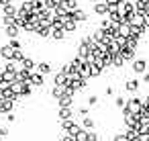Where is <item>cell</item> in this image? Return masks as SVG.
I'll return each instance as SVG.
<instances>
[{
	"label": "cell",
	"instance_id": "obj_39",
	"mask_svg": "<svg viewBox=\"0 0 149 141\" xmlns=\"http://www.w3.org/2000/svg\"><path fill=\"white\" fill-rule=\"evenodd\" d=\"M141 82H143V84H149V72H147V70L141 74Z\"/></svg>",
	"mask_w": 149,
	"mask_h": 141
},
{
	"label": "cell",
	"instance_id": "obj_32",
	"mask_svg": "<svg viewBox=\"0 0 149 141\" xmlns=\"http://www.w3.org/2000/svg\"><path fill=\"white\" fill-rule=\"evenodd\" d=\"M19 8H23V10H27V13H33V0H25Z\"/></svg>",
	"mask_w": 149,
	"mask_h": 141
},
{
	"label": "cell",
	"instance_id": "obj_31",
	"mask_svg": "<svg viewBox=\"0 0 149 141\" xmlns=\"http://www.w3.org/2000/svg\"><path fill=\"white\" fill-rule=\"evenodd\" d=\"M86 137H88V129H80L78 133H76V141H86Z\"/></svg>",
	"mask_w": 149,
	"mask_h": 141
},
{
	"label": "cell",
	"instance_id": "obj_16",
	"mask_svg": "<svg viewBox=\"0 0 149 141\" xmlns=\"http://www.w3.org/2000/svg\"><path fill=\"white\" fill-rule=\"evenodd\" d=\"M10 110H15V100L13 98H4L2 100V108H0V114H6Z\"/></svg>",
	"mask_w": 149,
	"mask_h": 141
},
{
	"label": "cell",
	"instance_id": "obj_21",
	"mask_svg": "<svg viewBox=\"0 0 149 141\" xmlns=\"http://www.w3.org/2000/svg\"><path fill=\"white\" fill-rule=\"evenodd\" d=\"M63 92H65V84H53L51 86V96L53 98H59Z\"/></svg>",
	"mask_w": 149,
	"mask_h": 141
},
{
	"label": "cell",
	"instance_id": "obj_41",
	"mask_svg": "<svg viewBox=\"0 0 149 141\" xmlns=\"http://www.w3.org/2000/svg\"><path fill=\"white\" fill-rule=\"evenodd\" d=\"M106 96H114V88H112V86L106 88Z\"/></svg>",
	"mask_w": 149,
	"mask_h": 141
},
{
	"label": "cell",
	"instance_id": "obj_26",
	"mask_svg": "<svg viewBox=\"0 0 149 141\" xmlns=\"http://www.w3.org/2000/svg\"><path fill=\"white\" fill-rule=\"evenodd\" d=\"M53 84H65V86H68V76L61 74V72L53 74Z\"/></svg>",
	"mask_w": 149,
	"mask_h": 141
},
{
	"label": "cell",
	"instance_id": "obj_28",
	"mask_svg": "<svg viewBox=\"0 0 149 141\" xmlns=\"http://www.w3.org/2000/svg\"><path fill=\"white\" fill-rule=\"evenodd\" d=\"M133 4H135V13H145L147 0H133Z\"/></svg>",
	"mask_w": 149,
	"mask_h": 141
},
{
	"label": "cell",
	"instance_id": "obj_23",
	"mask_svg": "<svg viewBox=\"0 0 149 141\" xmlns=\"http://www.w3.org/2000/svg\"><path fill=\"white\" fill-rule=\"evenodd\" d=\"M127 61L123 59V55L120 53H112V68H123Z\"/></svg>",
	"mask_w": 149,
	"mask_h": 141
},
{
	"label": "cell",
	"instance_id": "obj_7",
	"mask_svg": "<svg viewBox=\"0 0 149 141\" xmlns=\"http://www.w3.org/2000/svg\"><path fill=\"white\" fill-rule=\"evenodd\" d=\"M147 59H133V66H131V70H133V74H143L145 70H147Z\"/></svg>",
	"mask_w": 149,
	"mask_h": 141
},
{
	"label": "cell",
	"instance_id": "obj_1",
	"mask_svg": "<svg viewBox=\"0 0 149 141\" xmlns=\"http://www.w3.org/2000/svg\"><path fill=\"white\" fill-rule=\"evenodd\" d=\"M125 106H127L131 112L137 114V112L143 110V100H141V98H127V104H125Z\"/></svg>",
	"mask_w": 149,
	"mask_h": 141
},
{
	"label": "cell",
	"instance_id": "obj_36",
	"mask_svg": "<svg viewBox=\"0 0 149 141\" xmlns=\"http://www.w3.org/2000/svg\"><path fill=\"white\" fill-rule=\"evenodd\" d=\"M114 41H116L120 47H125V45H127V37H123V35H114Z\"/></svg>",
	"mask_w": 149,
	"mask_h": 141
},
{
	"label": "cell",
	"instance_id": "obj_47",
	"mask_svg": "<svg viewBox=\"0 0 149 141\" xmlns=\"http://www.w3.org/2000/svg\"><path fill=\"white\" fill-rule=\"evenodd\" d=\"M59 141H61V139H59Z\"/></svg>",
	"mask_w": 149,
	"mask_h": 141
},
{
	"label": "cell",
	"instance_id": "obj_5",
	"mask_svg": "<svg viewBox=\"0 0 149 141\" xmlns=\"http://www.w3.org/2000/svg\"><path fill=\"white\" fill-rule=\"evenodd\" d=\"M70 19H74V21L80 25V23H86V21H88V15H86V10L76 8V10H72V13H70Z\"/></svg>",
	"mask_w": 149,
	"mask_h": 141
},
{
	"label": "cell",
	"instance_id": "obj_3",
	"mask_svg": "<svg viewBox=\"0 0 149 141\" xmlns=\"http://www.w3.org/2000/svg\"><path fill=\"white\" fill-rule=\"evenodd\" d=\"M129 25L145 29V13H133V15H131V21H129Z\"/></svg>",
	"mask_w": 149,
	"mask_h": 141
},
{
	"label": "cell",
	"instance_id": "obj_19",
	"mask_svg": "<svg viewBox=\"0 0 149 141\" xmlns=\"http://www.w3.org/2000/svg\"><path fill=\"white\" fill-rule=\"evenodd\" d=\"M35 35L47 39V37H51V27H47V25H39V29L35 31Z\"/></svg>",
	"mask_w": 149,
	"mask_h": 141
},
{
	"label": "cell",
	"instance_id": "obj_44",
	"mask_svg": "<svg viewBox=\"0 0 149 141\" xmlns=\"http://www.w3.org/2000/svg\"><path fill=\"white\" fill-rule=\"evenodd\" d=\"M145 13H149V0H147V6H145Z\"/></svg>",
	"mask_w": 149,
	"mask_h": 141
},
{
	"label": "cell",
	"instance_id": "obj_29",
	"mask_svg": "<svg viewBox=\"0 0 149 141\" xmlns=\"http://www.w3.org/2000/svg\"><path fill=\"white\" fill-rule=\"evenodd\" d=\"M8 45H10L13 49H23V41H21L19 37H10V41H8Z\"/></svg>",
	"mask_w": 149,
	"mask_h": 141
},
{
	"label": "cell",
	"instance_id": "obj_35",
	"mask_svg": "<svg viewBox=\"0 0 149 141\" xmlns=\"http://www.w3.org/2000/svg\"><path fill=\"white\" fill-rule=\"evenodd\" d=\"M78 114H80V117L90 114V106H88V104H86V106H84V104H82V106H78Z\"/></svg>",
	"mask_w": 149,
	"mask_h": 141
},
{
	"label": "cell",
	"instance_id": "obj_8",
	"mask_svg": "<svg viewBox=\"0 0 149 141\" xmlns=\"http://www.w3.org/2000/svg\"><path fill=\"white\" fill-rule=\"evenodd\" d=\"M65 37H68V33H65L63 27H53V29H51V39H53V41H63Z\"/></svg>",
	"mask_w": 149,
	"mask_h": 141
},
{
	"label": "cell",
	"instance_id": "obj_10",
	"mask_svg": "<svg viewBox=\"0 0 149 141\" xmlns=\"http://www.w3.org/2000/svg\"><path fill=\"white\" fill-rule=\"evenodd\" d=\"M57 104H59V106H74V94L63 92V94L57 98Z\"/></svg>",
	"mask_w": 149,
	"mask_h": 141
},
{
	"label": "cell",
	"instance_id": "obj_40",
	"mask_svg": "<svg viewBox=\"0 0 149 141\" xmlns=\"http://www.w3.org/2000/svg\"><path fill=\"white\" fill-rule=\"evenodd\" d=\"M61 141H76V137H74V135H70V133H65V135L61 137Z\"/></svg>",
	"mask_w": 149,
	"mask_h": 141
},
{
	"label": "cell",
	"instance_id": "obj_4",
	"mask_svg": "<svg viewBox=\"0 0 149 141\" xmlns=\"http://www.w3.org/2000/svg\"><path fill=\"white\" fill-rule=\"evenodd\" d=\"M29 84H31L33 88H41V86L45 84V76H43V74H39V72H33V74H31V78H29Z\"/></svg>",
	"mask_w": 149,
	"mask_h": 141
},
{
	"label": "cell",
	"instance_id": "obj_12",
	"mask_svg": "<svg viewBox=\"0 0 149 141\" xmlns=\"http://www.w3.org/2000/svg\"><path fill=\"white\" fill-rule=\"evenodd\" d=\"M139 86H141V82L135 80V78H129V80L125 82V90H127V92H133V94L139 90Z\"/></svg>",
	"mask_w": 149,
	"mask_h": 141
},
{
	"label": "cell",
	"instance_id": "obj_30",
	"mask_svg": "<svg viewBox=\"0 0 149 141\" xmlns=\"http://www.w3.org/2000/svg\"><path fill=\"white\" fill-rule=\"evenodd\" d=\"M59 2H61V0H45V8L47 10H55L59 6Z\"/></svg>",
	"mask_w": 149,
	"mask_h": 141
},
{
	"label": "cell",
	"instance_id": "obj_42",
	"mask_svg": "<svg viewBox=\"0 0 149 141\" xmlns=\"http://www.w3.org/2000/svg\"><path fill=\"white\" fill-rule=\"evenodd\" d=\"M145 29H149V13H145Z\"/></svg>",
	"mask_w": 149,
	"mask_h": 141
},
{
	"label": "cell",
	"instance_id": "obj_20",
	"mask_svg": "<svg viewBox=\"0 0 149 141\" xmlns=\"http://www.w3.org/2000/svg\"><path fill=\"white\" fill-rule=\"evenodd\" d=\"M120 55H123V59L125 61H133L135 59V49H129V47H120V51H118Z\"/></svg>",
	"mask_w": 149,
	"mask_h": 141
},
{
	"label": "cell",
	"instance_id": "obj_45",
	"mask_svg": "<svg viewBox=\"0 0 149 141\" xmlns=\"http://www.w3.org/2000/svg\"><path fill=\"white\" fill-rule=\"evenodd\" d=\"M145 102H149V94H147V96H145Z\"/></svg>",
	"mask_w": 149,
	"mask_h": 141
},
{
	"label": "cell",
	"instance_id": "obj_15",
	"mask_svg": "<svg viewBox=\"0 0 149 141\" xmlns=\"http://www.w3.org/2000/svg\"><path fill=\"white\" fill-rule=\"evenodd\" d=\"M120 13L123 15H133L135 13V4L131 2V0H123L120 2Z\"/></svg>",
	"mask_w": 149,
	"mask_h": 141
},
{
	"label": "cell",
	"instance_id": "obj_27",
	"mask_svg": "<svg viewBox=\"0 0 149 141\" xmlns=\"http://www.w3.org/2000/svg\"><path fill=\"white\" fill-rule=\"evenodd\" d=\"M84 129H94V119L90 117V114H86V117H82V123H80Z\"/></svg>",
	"mask_w": 149,
	"mask_h": 141
},
{
	"label": "cell",
	"instance_id": "obj_24",
	"mask_svg": "<svg viewBox=\"0 0 149 141\" xmlns=\"http://www.w3.org/2000/svg\"><path fill=\"white\" fill-rule=\"evenodd\" d=\"M31 74H33V72H29V70H23V68H21V70L17 72V80H21V82H29Z\"/></svg>",
	"mask_w": 149,
	"mask_h": 141
},
{
	"label": "cell",
	"instance_id": "obj_38",
	"mask_svg": "<svg viewBox=\"0 0 149 141\" xmlns=\"http://www.w3.org/2000/svg\"><path fill=\"white\" fill-rule=\"evenodd\" d=\"M4 117H6V121H8V123H15V121H17V114H15L13 110H10V112H6Z\"/></svg>",
	"mask_w": 149,
	"mask_h": 141
},
{
	"label": "cell",
	"instance_id": "obj_37",
	"mask_svg": "<svg viewBox=\"0 0 149 141\" xmlns=\"http://www.w3.org/2000/svg\"><path fill=\"white\" fill-rule=\"evenodd\" d=\"M8 133H10V129H8V127H0V139L8 137Z\"/></svg>",
	"mask_w": 149,
	"mask_h": 141
},
{
	"label": "cell",
	"instance_id": "obj_22",
	"mask_svg": "<svg viewBox=\"0 0 149 141\" xmlns=\"http://www.w3.org/2000/svg\"><path fill=\"white\" fill-rule=\"evenodd\" d=\"M125 135L129 137V141H139V129H135V127H129L125 131Z\"/></svg>",
	"mask_w": 149,
	"mask_h": 141
},
{
	"label": "cell",
	"instance_id": "obj_14",
	"mask_svg": "<svg viewBox=\"0 0 149 141\" xmlns=\"http://www.w3.org/2000/svg\"><path fill=\"white\" fill-rule=\"evenodd\" d=\"M57 117H59V121L61 119H70V117H74V108L72 106H59L57 108Z\"/></svg>",
	"mask_w": 149,
	"mask_h": 141
},
{
	"label": "cell",
	"instance_id": "obj_46",
	"mask_svg": "<svg viewBox=\"0 0 149 141\" xmlns=\"http://www.w3.org/2000/svg\"><path fill=\"white\" fill-rule=\"evenodd\" d=\"M0 117H2V114H0Z\"/></svg>",
	"mask_w": 149,
	"mask_h": 141
},
{
	"label": "cell",
	"instance_id": "obj_17",
	"mask_svg": "<svg viewBox=\"0 0 149 141\" xmlns=\"http://www.w3.org/2000/svg\"><path fill=\"white\" fill-rule=\"evenodd\" d=\"M61 27H63V29H65V33L70 35V33H76V29H78V23H76L74 19H65Z\"/></svg>",
	"mask_w": 149,
	"mask_h": 141
},
{
	"label": "cell",
	"instance_id": "obj_6",
	"mask_svg": "<svg viewBox=\"0 0 149 141\" xmlns=\"http://www.w3.org/2000/svg\"><path fill=\"white\" fill-rule=\"evenodd\" d=\"M19 66H21L23 70H29V72H37V64H35V59H31V57H27V55H25V57H23V59L19 61ZM21 68H19V70H21Z\"/></svg>",
	"mask_w": 149,
	"mask_h": 141
},
{
	"label": "cell",
	"instance_id": "obj_34",
	"mask_svg": "<svg viewBox=\"0 0 149 141\" xmlns=\"http://www.w3.org/2000/svg\"><path fill=\"white\" fill-rule=\"evenodd\" d=\"M125 104H127V98H125V96H116V98H114V106H116V108H123Z\"/></svg>",
	"mask_w": 149,
	"mask_h": 141
},
{
	"label": "cell",
	"instance_id": "obj_25",
	"mask_svg": "<svg viewBox=\"0 0 149 141\" xmlns=\"http://www.w3.org/2000/svg\"><path fill=\"white\" fill-rule=\"evenodd\" d=\"M74 125H76L74 117H70V119H61V131H65V133H68V131H70Z\"/></svg>",
	"mask_w": 149,
	"mask_h": 141
},
{
	"label": "cell",
	"instance_id": "obj_18",
	"mask_svg": "<svg viewBox=\"0 0 149 141\" xmlns=\"http://www.w3.org/2000/svg\"><path fill=\"white\" fill-rule=\"evenodd\" d=\"M17 13H19V8H17L13 2H8L6 6H2V15H4V17H17Z\"/></svg>",
	"mask_w": 149,
	"mask_h": 141
},
{
	"label": "cell",
	"instance_id": "obj_33",
	"mask_svg": "<svg viewBox=\"0 0 149 141\" xmlns=\"http://www.w3.org/2000/svg\"><path fill=\"white\" fill-rule=\"evenodd\" d=\"M86 104H88L90 108H92V106H96V104H98V96H96V94H90V96H88V100H86Z\"/></svg>",
	"mask_w": 149,
	"mask_h": 141
},
{
	"label": "cell",
	"instance_id": "obj_2",
	"mask_svg": "<svg viewBox=\"0 0 149 141\" xmlns=\"http://www.w3.org/2000/svg\"><path fill=\"white\" fill-rule=\"evenodd\" d=\"M94 15L96 17H106L108 15V2L106 0H98V2H94Z\"/></svg>",
	"mask_w": 149,
	"mask_h": 141
},
{
	"label": "cell",
	"instance_id": "obj_43",
	"mask_svg": "<svg viewBox=\"0 0 149 141\" xmlns=\"http://www.w3.org/2000/svg\"><path fill=\"white\" fill-rule=\"evenodd\" d=\"M8 2H13V0H0V8H2V6H6Z\"/></svg>",
	"mask_w": 149,
	"mask_h": 141
},
{
	"label": "cell",
	"instance_id": "obj_11",
	"mask_svg": "<svg viewBox=\"0 0 149 141\" xmlns=\"http://www.w3.org/2000/svg\"><path fill=\"white\" fill-rule=\"evenodd\" d=\"M2 29H4V33H6L8 39H10V37H19V33H21V27L15 25V23H13V25H6V27H2Z\"/></svg>",
	"mask_w": 149,
	"mask_h": 141
},
{
	"label": "cell",
	"instance_id": "obj_9",
	"mask_svg": "<svg viewBox=\"0 0 149 141\" xmlns=\"http://www.w3.org/2000/svg\"><path fill=\"white\" fill-rule=\"evenodd\" d=\"M0 57H2V59H6V61H10L13 57H15V49L6 43V45H2V47H0Z\"/></svg>",
	"mask_w": 149,
	"mask_h": 141
},
{
	"label": "cell",
	"instance_id": "obj_13",
	"mask_svg": "<svg viewBox=\"0 0 149 141\" xmlns=\"http://www.w3.org/2000/svg\"><path fill=\"white\" fill-rule=\"evenodd\" d=\"M51 70H53V66H51L49 61H39V64H37V72L43 74V76H49Z\"/></svg>",
	"mask_w": 149,
	"mask_h": 141
}]
</instances>
